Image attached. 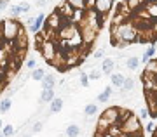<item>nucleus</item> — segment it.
I'll list each match as a JSON object with an SVG mask.
<instances>
[{
	"instance_id": "obj_1",
	"label": "nucleus",
	"mask_w": 157,
	"mask_h": 137,
	"mask_svg": "<svg viewBox=\"0 0 157 137\" xmlns=\"http://www.w3.org/2000/svg\"><path fill=\"white\" fill-rule=\"evenodd\" d=\"M141 85H143V96H145L148 116L157 118V57L148 59L145 70L140 75Z\"/></svg>"
},
{
	"instance_id": "obj_2",
	"label": "nucleus",
	"mask_w": 157,
	"mask_h": 137,
	"mask_svg": "<svg viewBox=\"0 0 157 137\" xmlns=\"http://www.w3.org/2000/svg\"><path fill=\"white\" fill-rule=\"evenodd\" d=\"M23 24L17 21L16 17H7L2 21V31H4V40L6 42H14L17 38V33H19V28Z\"/></svg>"
},
{
	"instance_id": "obj_3",
	"label": "nucleus",
	"mask_w": 157,
	"mask_h": 137,
	"mask_svg": "<svg viewBox=\"0 0 157 137\" xmlns=\"http://www.w3.org/2000/svg\"><path fill=\"white\" fill-rule=\"evenodd\" d=\"M78 30H80V35H82L84 47L91 50V49H93V45L96 44V40H98L100 31H96L94 28H91L89 24H86V23H80V24H78Z\"/></svg>"
},
{
	"instance_id": "obj_4",
	"label": "nucleus",
	"mask_w": 157,
	"mask_h": 137,
	"mask_svg": "<svg viewBox=\"0 0 157 137\" xmlns=\"http://www.w3.org/2000/svg\"><path fill=\"white\" fill-rule=\"evenodd\" d=\"M63 21H65V17H63L58 11H52L49 16L45 17L42 30H54V31H58V30L63 26Z\"/></svg>"
},
{
	"instance_id": "obj_5",
	"label": "nucleus",
	"mask_w": 157,
	"mask_h": 137,
	"mask_svg": "<svg viewBox=\"0 0 157 137\" xmlns=\"http://www.w3.org/2000/svg\"><path fill=\"white\" fill-rule=\"evenodd\" d=\"M39 47H40V52H42V57H44L45 63H51V61L54 59L56 50H58L54 40H44V42L39 44Z\"/></svg>"
},
{
	"instance_id": "obj_6",
	"label": "nucleus",
	"mask_w": 157,
	"mask_h": 137,
	"mask_svg": "<svg viewBox=\"0 0 157 137\" xmlns=\"http://www.w3.org/2000/svg\"><path fill=\"white\" fill-rule=\"evenodd\" d=\"M113 2H115V0H96L94 9L100 12V14L110 16V12H112V9H113Z\"/></svg>"
},
{
	"instance_id": "obj_7",
	"label": "nucleus",
	"mask_w": 157,
	"mask_h": 137,
	"mask_svg": "<svg viewBox=\"0 0 157 137\" xmlns=\"http://www.w3.org/2000/svg\"><path fill=\"white\" fill-rule=\"evenodd\" d=\"M56 11L59 12V14H61L63 17H68V19H70V17H72V14H73V7L70 5V4H68L67 0H65L63 4H59V5L56 7Z\"/></svg>"
},
{
	"instance_id": "obj_8",
	"label": "nucleus",
	"mask_w": 157,
	"mask_h": 137,
	"mask_svg": "<svg viewBox=\"0 0 157 137\" xmlns=\"http://www.w3.org/2000/svg\"><path fill=\"white\" fill-rule=\"evenodd\" d=\"M86 19V9H73V14L72 17H70V21L73 23V24H80V23Z\"/></svg>"
},
{
	"instance_id": "obj_9",
	"label": "nucleus",
	"mask_w": 157,
	"mask_h": 137,
	"mask_svg": "<svg viewBox=\"0 0 157 137\" xmlns=\"http://www.w3.org/2000/svg\"><path fill=\"white\" fill-rule=\"evenodd\" d=\"M40 82H42V88H54V85H56V75L54 73H47Z\"/></svg>"
},
{
	"instance_id": "obj_10",
	"label": "nucleus",
	"mask_w": 157,
	"mask_h": 137,
	"mask_svg": "<svg viewBox=\"0 0 157 137\" xmlns=\"http://www.w3.org/2000/svg\"><path fill=\"white\" fill-rule=\"evenodd\" d=\"M54 97H56L54 88H42V94H40V103H42V104H44V103H51Z\"/></svg>"
},
{
	"instance_id": "obj_11",
	"label": "nucleus",
	"mask_w": 157,
	"mask_h": 137,
	"mask_svg": "<svg viewBox=\"0 0 157 137\" xmlns=\"http://www.w3.org/2000/svg\"><path fill=\"white\" fill-rule=\"evenodd\" d=\"M113 68H115V61H113V59H110V57L103 59V63H101V70H103L105 75H112Z\"/></svg>"
},
{
	"instance_id": "obj_12",
	"label": "nucleus",
	"mask_w": 157,
	"mask_h": 137,
	"mask_svg": "<svg viewBox=\"0 0 157 137\" xmlns=\"http://www.w3.org/2000/svg\"><path fill=\"white\" fill-rule=\"evenodd\" d=\"M42 26H44V14H39V16L35 17V23H33V26L30 28V31L33 33V35H37L42 30Z\"/></svg>"
},
{
	"instance_id": "obj_13",
	"label": "nucleus",
	"mask_w": 157,
	"mask_h": 137,
	"mask_svg": "<svg viewBox=\"0 0 157 137\" xmlns=\"http://www.w3.org/2000/svg\"><path fill=\"white\" fill-rule=\"evenodd\" d=\"M63 97H54L52 101H51V113L54 115V113H59L61 111V108H63Z\"/></svg>"
},
{
	"instance_id": "obj_14",
	"label": "nucleus",
	"mask_w": 157,
	"mask_h": 137,
	"mask_svg": "<svg viewBox=\"0 0 157 137\" xmlns=\"http://www.w3.org/2000/svg\"><path fill=\"white\" fill-rule=\"evenodd\" d=\"M65 134H67V137H78L80 135V127H78L77 123H70V125L67 127Z\"/></svg>"
},
{
	"instance_id": "obj_15",
	"label": "nucleus",
	"mask_w": 157,
	"mask_h": 137,
	"mask_svg": "<svg viewBox=\"0 0 157 137\" xmlns=\"http://www.w3.org/2000/svg\"><path fill=\"white\" fill-rule=\"evenodd\" d=\"M110 78H112V85H113V87H117V88L122 87L124 80H126V77H124L122 73H112Z\"/></svg>"
},
{
	"instance_id": "obj_16",
	"label": "nucleus",
	"mask_w": 157,
	"mask_h": 137,
	"mask_svg": "<svg viewBox=\"0 0 157 137\" xmlns=\"http://www.w3.org/2000/svg\"><path fill=\"white\" fill-rule=\"evenodd\" d=\"M30 77H32V80L40 82V80L45 77V70H44V68H35V70H32V71H30Z\"/></svg>"
},
{
	"instance_id": "obj_17",
	"label": "nucleus",
	"mask_w": 157,
	"mask_h": 137,
	"mask_svg": "<svg viewBox=\"0 0 157 137\" xmlns=\"http://www.w3.org/2000/svg\"><path fill=\"white\" fill-rule=\"evenodd\" d=\"M112 92H113V88L112 87H107L103 92L100 94V96H98V97H96V101H98V103H107L108 99H110V96H112Z\"/></svg>"
},
{
	"instance_id": "obj_18",
	"label": "nucleus",
	"mask_w": 157,
	"mask_h": 137,
	"mask_svg": "<svg viewBox=\"0 0 157 137\" xmlns=\"http://www.w3.org/2000/svg\"><path fill=\"white\" fill-rule=\"evenodd\" d=\"M133 88H135V80L133 78H126L122 87H121V92H131Z\"/></svg>"
},
{
	"instance_id": "obj_19",
	"label": "nucleus",
	"mask_w": 157,
	"mask_h": 137,
	"mask_svg": "<svg viewBox=\"0 0 157 137\" xmlns=\"http://www.w3.org/2000/svg\"><path fill=\"white\" fill-rule=\"evenodd\" d=\"M11 104H12L11 97H4L0 101V113H7V111L11 110Z\"/></svg>"
},
{
	"instance_id": "obj_20",
	"label": "nucleus",
	"mask_w": 157,
	"mask_h": 137,
	"mask_svg": "<svg viewBox=\"0 0 157 137\" xmlns=\"http://www.w3.org/2000/svg\"><path fill=\"white\" fill-rule=\"evenodd\" d=\"M96 113H98V106L96 104H87L84 108V115L87 116V118H89V116H94Z\"/></svg>"
},
{
	"instance_id": "obj_21",
	"label": "nucleus",
	"mask_w": 157,
	"mask_h": 137,
	"mask_svg": "<svg viewBox=\"0 0 157 137\" xmlns=\"http://www.w3.org/2000/svg\"><path fill=\"white\" fill-rule=\"evenodd\" d=\"M126 66H128L129 70H136V68L140 66V59H138V57H129V59L126 61Z\"/></svg>"
},
{
	"instance_id": "obj_22",
	"label": "nucleus",
	"mask_w": 157,
	"mask_h": 137,
	"mask_svg": "<svg viewBox=\"0 0 157 137\" xmlns=\"http://www.w3.org/2000/svg\"><path fill=\"white\" fill-rule=\"evenodd\" d=\"M73 9H86V0H67Z\"/></svg>"
},
{
	"instance_id": "obj_23",
	"label": "nucleus",
	"mask_w": 157,
	"mask_h": 137,
	"mask_svg": "<svg viewBox=\"0 0 157 137\" xmlns=\"http://www.w3.org/2000/svg\"><path fill=\"white\" fill-rule=\"evenodd\" d=\"M42 128H44V121H35L32 125V128H30V132L32 134H39V132H42Z\"/></svg>"
},
{
	"instance_id": "obj_24",
	"label": "nucleus",
	"mask_w": 157,
	"mask_h": 137,
	"mask_svg": "<svg viewBox=\"0 0 157 137\" xmlns=\"http://www.w3.org/2000/svg\"><path fill=\"white\" fill-rule=\"evenodd\" d=\"M9 12H11L12 17H19V14H23L19 5H9Z\"/></svg>"
},
{
	"instance_id": "obj_25",
	"label": "nucleus",
	"mask_w": 157,
	"mask_h": 137,
	"mask_svg": "<svg viewBox=\"0 0 157 137\" xmlns=\"http://www.w3.org/2000/svg\"><path fill=\"white\" fill-rule=\"evenodd\" d=\"M80 85H82V87H87V85H89V77H87L86 73H80Z\"/></svg>"
},
{
	"instance_id": "obj_26",
	"label": "nucleus",
	"mask_w": 157,
	"mask_h": 137,
	"mask_svg": "<svg viewBox=\"0 0 157 137\" xmlns=\"http://www.w3.org/2000/svg\"><path fill=\"white\" fill-rule=\"evenodd\" d=\"M11 135H14V128L11 125H6L4 127V137H11Z\"/></svg>"
},
{
	"instance_id": "obj_27",
	"label": "nucleus",
	"mask_w": 157,
	"mask_h": 137,
	"mask_svg": "<svg viewBox=\"0 0 157 137\" xmlns=\"http://www.w3.org/2000/svg\"><path fill=\"white\" fill-rule=\"evenodd\" d=\"M103 56H105V47H101V49L94 50V54H93V57H94V59H100V57H103Z\"/></svg>"
},
{
	"instance_id": "obj_28",
	"label": "nucleus",
	"mask_w": 157,
	"mask_h": 137,
	"mask_svg": "<svg viewBox=\"0 0 157 137\" xmlns=\"http://www.w3.org/2000/svg\"><path fill=\"white\" fill-rule=\"evenodd\" d=\"M26 68H28L30 71H32V70H35V68H37V61H35L33 57H32V59H28V61H26Z\"/></svg>"
},
{
	"instance_id": "obj_29",
	"label": "nucleus",
	"mask_w": 157,
	"mask_h": 137,
	"mask_svg": "<svg viewBox=\"0 0 157 137\" xmlns=\"http://www.w3.org/2000/svg\"><path fill=\"white\" fill-rule=\"evenodd\" d=\"M17 5H19L21 12H28L30 11V4H28V2H21V4H17Z\"/></svg>"
},
{
	"instance_id": "obj_30",
	"label": "nucleus",
	"mask_w": 157,
	"mask_h": 137,
	"mask_svg": "<svg viewBox=\"0 0 157 137\" xmlns=\"http://www.w3.org/2000/svg\"><path fill=\"white\" fill-rule=\"evenodd\" d=\"M33 5H37V7H40V9H42V7L47 5V0H33Z\"/></svg>"
},
{
	"instance_id": "obj_31",
	"label": "nucleus",
	"mask_w": 157,
	"mask_h": 137,
	"mask_svg": "<svg viewBox=\"0 0 157 137\" xmlns=\"http://www.w3.org/2000/svg\"><path fill=\"white\" fill-rule=\"evenodd\" d=\"M9 9V0H0V12Z\"/></svg>"
},
{
	"instance_id": "obj_32",
	"label": "nucleus",
	"mask_w": 157,
	"mask_h": 137,
	"mask_svg": "<svg viewBox=\"0 0 157 137\" xmlns=\"http://www.w3.org/2000/svg\"><path fill=\"white\" fill-rule=\"evenodd\" d=\"M33 23H35V17H32V16H28L26 19H25V24H26L28 28H32V26H33Z\"/></svg>"
},
{
	"instance_id": "obj_33",
	"label": "nucleus",
	"mask_w": 157,
	"mask_h": 137,
	"mask_svg": "<svg viewBox=\"0 0 157 137\" xmlns=\"http://www.w3.org/2000/svg\"><path fill=\"white\" fill-rule=\"evenodd\" d=\"M100 78V71H91L89 73V80H98Z\"/></svg>"
},
{
	"instance_id": "obj_34",
	"label": "nucleus",
	"mask_w": 157,
	"mask_h": 137,
	"mask_svg": "<svg viewBox=\"0 0 157 137\" xmlns=\"http://www.w3.org/2000/svg\"><path fill=\"white\" fill-rule=\"evenodd\" d=\"M140 118H141V120L148 118V110H141V111H140Z\"/></svg>"
},
{
	"instance_id": "obj_35",
	"label": "nucleus",
	"mask_w": 157,
	"mask_h": 137,
	"mask_svg": "<svg viewBox=\"0 0 157 137\" xmlns=\"http://www.w3.org/2000/svg\"><path fill=\"white\" fill-rule=\"evenodd\" d=\"M6 40H4V31H2V21H0V45L4 44Z\"/></svg>"
},
{
	"instance_id": "obj_36",
	"label": "nucleus",
	"mask_w": 157,
	"mask_h": 137,
	"mask_svg": "<svg viewBox=\"0 0 157 137\" xmlns=\"http://www.w3.org/2000/svg\"><path fill=\"white\" fill-rule=\"evenodd\" d=\"M154 128H155V127H154L152 121H150V123H147V130H148V132H154Z\"/></svg>"
},
{
	"instance_id": "obj_37",
	"label": "nucleus",
	"mask_w": 157,
	"mask_h": 137,
	"mask_svg": "<svg viewBox=\"0 0 157 137\" xmlns=\"http://www.w3.org/2000/svg\"><path fill=\"white\" fill-rule=\"evenodd\" d=\"M32 135H33L32 132H25V134H23V137H32Z\"/></svg>"
},
{
	"instance_id": "obj_38",
	"label": "nucleus",
	"mask_w": 157,
	"mask_h": 137,
	"mask_svg": "<svg viewBox=\"0 0 157 137\" xmlns=\"http://www.w3.org/2000/svg\"><path fill=\"white\" fill-rule=\"evenodd\" d=\"M152 134H154V135H157V128H154V132H152Z\"/></svg>"
},
{
	"instance_id": "obj_39",
	"label": "nucleus",
	"mask_w": 157,
	"mask_h": 137,
	"mask_svg": "<svg viewBox=\"0 0 157 137\" xmlns=\"http://www.w3.org/2000/svg\"><path fill=\"white\" fill-rule=\"evenodd\" d=\"M2 127H4V123H2V120H0V128H2Z\"/></svg>"
},
{
	"instance_id": "obj_40",
	"label": "nucleus",
	"mask_w": 157,
	"mask_h": 137,
	"mask_svg": "<svg viewBox=\"0 0 157 137\" xmlns=\"http://www.w3.org/2000/svg\"><path fill=\"white\" fill-rule=\"evenodd\" d=\"M58 137H61V135H58Z\"/></svg>"
}]
</instances>
